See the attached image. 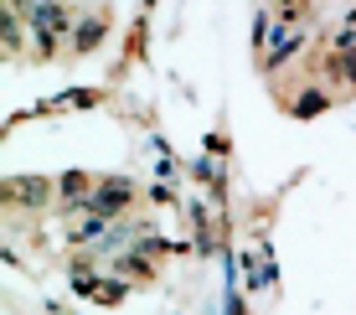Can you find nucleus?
<instances>
[{
	"label": "nucleus",
	"mask_w": 356,
	"mask_h": 315,
	"mask_svg": "<svg viewBox=\"0 0 356 315\" xmlns=\"http://www.w3.org/2000/svg\"><path fill=\"white\" fill-rule=\"evenodd\" d=\"M26 26H31V47L42 57H52L57 52V42H63V36H72V26H78V21H72V10L67 6H31L26 10Z\"/></svg>",
	"instance_id": "f257e3e1"
},
{
	"label": "nucleus",
	"mask_w": 356,
	"mask_h": 315,
	"mask_svg": "<svg viewBox=\"0 0 356 315\" xmlns=\"http://www.w3.org/2000/svg\"><path fill=\"white\" fill-rule=\"evenodd\" d=\"M305 42H310V31H305V26H284V21H274V36H268V52H264V67H284Z\"/></svg>",
	"instance_id": "f03ea898"
},
{
	"label": "nucleus",
	"mask_w": 356,
	"mask_h": 315,
	"mask_svg": "<svg viewBox=\"0 0 356 315\" xmlns=\"http://www.w3.org/2000/svg\"><path fill=\"white\" fill-rule=\"evenodd\" d=\"M129 197H134L129 181H104V186L88 197V212H93V217H119V212L129 207Z\"/></svg>",
	"instance_id": "7ed1b4c3"
},
{
	"label": "nucleus",
	"mask_w": 356,
	"mask_h": 315,
	"mask_svg": "<svg viewBox=\"0 0 356 315\" xmlns=\"http://www.w3.org/2000/svg\"><path fill=\"white\" fill-rule=\"evenodd\" d=\"M98 36H104V16H83V26L72 31V52H93Z\"/></svg>",
	"instance_id": "20e7f679"
},
{
	"label": "nucleus",
	"mask_w": 356,
	"mask_h": 315,
	"mask_svg": "<svg viewBox=\"0 0 356 315\" xmlns=\"http://www.w3.org/2000/svg\"><path fill=\"white\" fill-rule=\"evenodd\" d=\"M274 10H279L284 26H305L310 21V0H274Z\"/></svg>",
	"instance_id": "39448f33"
},
{
	"label": "nucleus",
	"mask_w": 356,
	"mask_h": 315,
	"mask_svg": "<svg viewBox=\"0 0 356 315\" xmlns=\"http://www.w3.org/2000/svg\"><path fill=\"white\" fill-rule=\"evenodd\" d=\"M330 78L336 83H356V52H336L330 57Z\"/></svg>",
	"instance_id": "423d86ee"
},
{
	"label": "nucleus",
	"mask_w": 356,
	"mask_h": 315,
	"mask_svg": "<svg viewBox=\"0 0 356 315\" xmlns=\"http://www.w3.org/2000/svg\"><path fill=\"white\" fill-rule=\"evenodd\" d=\"M16 197H26L31 207H36V202L47 197V181H36V176H31V181H16Z\"/></svg>",
	"instance_id": "0eeeda50"
},
{
	"label": "nucleus",
	"mask_w": 356,
	"mask_h": 315,
	"mask_svg": "<svg viewBox=\"0 0 356 315\" xmlns=\"http://www.w3.org/2000/svg\"><path fill=\"white\" fill-rule=\"evenodd\" d=\"M330 99H325V93H305V99H300V114H315V108H325Z\"/></svg>",
	"instance_id": "6e6552de"
}]
</instances>
